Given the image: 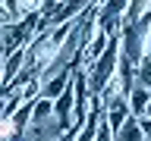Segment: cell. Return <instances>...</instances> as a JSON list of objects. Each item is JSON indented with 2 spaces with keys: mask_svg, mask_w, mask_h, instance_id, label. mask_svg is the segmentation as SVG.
I'll use <instances>...</instances> for the list:
<instances>
[{
  "mask_svg": "<svg viewBox=\"0 0 151 141\" xmlns=\"http://www.w3.org/2000/svg\"><path fill=\"white\" fill-rule=\"evenodd\" d=\"M104 116H107V125H110L113 132H120V129H123V122L132 116V113H129V100H126V97H120V100H110L107 107H104Z\"/></svg>",
  "mask_w": 151,
  "mask_h": 141,
  "instance_id": "6da1fadb",
  "label": "cell"
},
{
  "mask_svg": "<svg viewBox=\"0 0 151 141\" xmlns=\"http://www.w3.org/2000/svg\"><path fill=\"white\" fill-rule=\"evenodd\" d=\"M129 113L135 116V119H142L145 116V110H148V100H151V91L145 88V85H132V91H129Z\"/></svg>",
  "mask_w": 151,
  "mask_h": 141,
  "instance_id": "7a4b0ae2",
  "label": "cell"
},
{
  "mask_svg": "<svg viewBox=\"0 0 151 141\" xmlns=\"http://www.w3.org/2000/svg\"><path fill=\"white\" fill-rule=\"evenodd\" d=\"M113 141H148V138H145V132H142L139 119H135V116H129V119L123 122L120 132H113Z\"/></svg>",
  "mask_w": 151,
  "mask_h": 141,
  "instance_id": "3957f363",
  "label": "cell"
},
{
  "mask_svg": "<svg viewBox=\"0 0 151 141\" xmlns=\"http://www.w3.org/2000/svg\"><path fill=\"white\" fill-rule=\"evenodd\" d=\"M135 85H145L151 91V53H145L139 60V66H135Z\"/></svg>",
  "mask_w": 151,
  "mask_h": 141,
  "instance_id": "277c9868",
  "label": "cell"
},
{
  "mask_svg": "<svg viewBox=\"0 0 151 141\" xmlns=\"http://www.w3.org/2000/svg\"><path fill=\"white\" fill-rule=\"evenodd\" d=\"M139 125H142V132H145V138L151 141V116H142V119H139Z\"/></svg>",
  "mask_w": 151,
  "mask_h": 141,
  "instance_id": "5b68a950",
  "label": "cell"
},
{
  "mask_svg": "<svg viewBox=\"0 0 151 141\" xmlns=\"http://www.w3.org/2000/svg\"><path fill=\"white\" fill-rule=\"evenodd\" d=\"M145 116H151V100H148V110H145Z\"/></svg>",
  "mask_w": 151,
  "mask_h": 141,
  "instance_id": "8992f818",
  "label": "cell"
}]
</instances>
